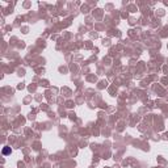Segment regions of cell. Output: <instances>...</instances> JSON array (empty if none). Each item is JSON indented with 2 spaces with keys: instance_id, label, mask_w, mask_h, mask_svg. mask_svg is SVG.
<instances>
[{
  "instance_id": "obj_1",
  "label": "cell",
  "mask_w": 168,
  "mask_h": 168,
  "mask_svg": "<svg viewBox=\"0 0 168 168\" xmlns=\"http://www.w3.org/2000/svg\"><path fill=\"white\" fill-rule=\"evenodd\" d=\"M9 152H11V148H9V147H5V148L3 150V154H4V155H8Z\"/></svg>"
}]
</instances>
